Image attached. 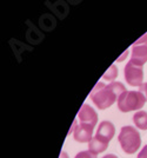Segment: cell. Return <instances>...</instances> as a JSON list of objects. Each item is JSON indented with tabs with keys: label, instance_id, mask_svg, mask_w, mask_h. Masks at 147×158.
Returning <instances> with one entry per match:
<instances>
[{
	"label": "cell",
	"instance_id": "cell-7",
	"mask_svg": "<svg viewBox=\"0 0 147 158\" xmlns=\"http://www.w3.org/2000/svg\"><path fill=\"white\" fill-rule=\"evenodd\" d=\"M78 119H79V123L88 124L95 127L98 124V113L92 106L85 103L81 105L80 110L78 112Z\"/></svg>",
	"mask_w": 147,
	"mask_h": 158
},
{
	"label": "cell",
	"instance_id": "cell-1",
	"mask_svg": "<svg viewBox=\"0 0 147 158\" xmlns=\"http://www.w3.org/2000/svg\"><path fill=\"white\" fill-rule=\"evenodd\" d=\"M125 91L126 87L120 81H112L107 85L98 81L89 93V98L99 110H106L113 105L115 100L118 102L119 96Z\"/></svg>",
	"mask_w": 147,
	"mask_h": 158
},
{
	"label": "cell",
	"instance_id": "cell-13",
	"mask_svg": "<svg viewBox=\"0 0 147 158\" xmlns=\"http://www.w3.org/2000/svg\"><path fill=\"white\" fill-rule=\"evenodd\" d=\"M137 158H147V144L140 150V152L138 153V157Z\"/></svg>",
	"mask_w": 147,
	"mask_h": 158
},
{
	"label": "cell",
	"instance_id": "cell-15",
	"mask_svg": "<svg viewBox=\"0 0 147 158\" xmlns=\"http://www.w3.org/2000/svg\"><path fill=\"white\" fill-rule=\"evenodd\" d=\"M127 56H128V50H126L125 52H124V53H122V54H121V56H120V58H118V63H121L122 60H124V59H125V58H126Z\"/></svg>",
	"mask_w": 147,
	"mask_h": 158
},
{
	"label": "cell",
	"instance_id": "cell-5",
	"mask_svg": "<svg viewBox=\"0 0 147 158\" xmlns=\"http://www.w3.org/2000/svg\"><path fill=\"white\" fill-rule=\"evenodd\" d=\"M131 60L134 64L140 66H142L147 61V33H145L132 45Z\"/></svg>",
	"mask_w": 147,
	"mask_h": 158
},
{
	"label": "cell",
	"instance_id": "cell-4",
	"mask_svg": "<svg viewBox=\"0 0 147 158\" xmlns=\"http://www.w3.org/2000/svg\"><path fill=\"white\" fill-rule=\"evenodd\" d=\"M125 80L128 85L131 86H141L144 83V70L142 66L134 64L132 60H129L124 69Z\"/></svg>",
	"mask_w": 147,
	"mask_h": 158
},
{
	"label": "cell",
	"instance_id": "cell-16",
	"mask_svg": "<svg viewBox=\"0 0 147 158\" xmlns=\"http://www.w3.org/2000/svg\"><path fill=\"white\" fill-rule=\"evenodd\" d=\"M101 158H119L117 155H113V153H108V155H106V156H104V157Z\"/></svg>",
	"mask_w": 147,
	"mask_h": 158
},
{
	"label": "cell",
	"instance_id": "cell-14",
	"mask_svg": "<svg viewBox=\"0 0 147 158\" xmlns=\"http://www.w3.org/2000/svg\"><path fill=\"white\" fill-rule=\"evenodd\" d=\"M139 92L142 93L146 97V100H147V83H144L141 86H139Z\"/></svg>",
	"mask_w": 147,
	"mask_h": 158
},
{
	"label": "cell",
	"instance_id": "cell-17",
	"mask_svg": "<svg viewBox=\"0 0 147 158\" xmlns=\"http://www.w3.org/2000/svg\"><path fill=\"white\" fill-rule=\"evenodd\" d=\"M59 158H70V157H68V155H67V152L61 151V153H60V156H59Z\"/></svg>",
	"mask_w": 147,
	"mask_h": 158
},
{
	"label": "cell",
	"instance_id": "cell-12",
	"mask_svg": "<svg viewBox=\"0 0 147 158\" xmlns=\"http://www.w3.org/2000/svg\"><path fill=\"white\" fill-rule=\"evenodd\" d=\"M74 158H97V156L95 155H93L91 151H80L78 152L77 155H75V157Z\"/></svg>",
	"mask_w": 147,
	"mask_h": 158
},
{
	"label": "cell",
	"instance_id": "cell-10",
	"mask_svg": "<svg viewBox=\"0 0 147 158\" xmlns=\"http://www.w3.org/2000/svg\"><path fill=\"white\" fill-rule=\"evenodd\" d=\"M133 123L137 129H139V130H147V112H135L133 116Z\"/></svg>",
	"mask_w": 147,
	"mask_h": 158
},
{
	"label": "cell",
	"instance_id": "cell-2",
	"mask_svg": "<svg viewBox=\"0 0 147 158\" xmlns=\"http://www.w3.org/2000/svg\"><path fill=\"white\" fill-rule=\"evenodd\" d=\"M118 140L120 143L122 151L126 155H133L139 150L141 145V136L139 131L134 126H122L120 133L118 136Z\"/></svg>",
	"mask_w": 147,
	"mask_h": 158
},
{
	"label": "cell",
	"instance_id": "cell-3",
	"mask_svg": "<svg viewBox=\"0 0 147 158\" xmlns=\"http://www.w3.org/2000/svg\"><path fill=\"white\" fill-rule=\"evenodd\" d=\"M146 97L139 91H125L118 98V109L126 113L131 111H140L146 103Z\"/></svg>",
	"mask_w": 147,
	"mask_h": 158
},
{
	"label": "cell",
	"instance_id": "cell-6",
	"mask_svg": "<svg viewBox=\"0 0 147 158\" xmlns=\"http://www.w3.org/2000/svg\"><path fill=\"white\" fill-rule=\"evenodd\" d=\"M93 131L94 126L84 124V123L77 124V120H75L70 133H73L74 140L78 143H89L93 138Z\"/></svg>",
	"mask_w": 147,
	"mask_h": 158
},
{
	"label": "cell",
	"instance_id": "cell-9",
	"mask_svg": "<svg viewBox=\"0 0 147 158\" xmlns=\"http://www.w3.org/2000/svg\"><path fill=\"white\" fill-rule=\"evenodd\" d=\"M108 144H109V143H106V142L97 138V137L94 136L93 138H92V140L88 143V151H91L93 155H95V156H98L101 152L106 151L107 148H108Z\"/></svg>",
	"mask_w": 147,
	"mask_h": 158
},
{
	"label": "cell",
	"instance_id": "cell-8",
	"mask_svg": "<svg viewBox=\"0 0 147 158\" xmlns=\"http://www.w3.org/2000/svg\"><path fill=\"white\" fill-rule=\"evenodd\" d=\"M114 133H115V127L113 124L108 120H102L98 126L95 137L106 142V143H109L114 137Z\"/></svg>",
	"mask_w": 147,
	"mask_h": 158
},
{
	"label": "cell",
	"instance_id": "cell-11",
	"mask_svg": "<svg viewBox=\"0 0 147 158\" xmlns=\"http://www.w3.org/2000/svg\"><path fill=\"white\" fill-rule=\"evenodd\" d=\"M118 67L115 66V64H112L111 65V67L107 70L106 72L104 73V76H102V79H105L106 81H113L114 79L118 77Z\"/></svg>",
	"mask_w": 147,
	"mask_h": 158
}]
</instances>
